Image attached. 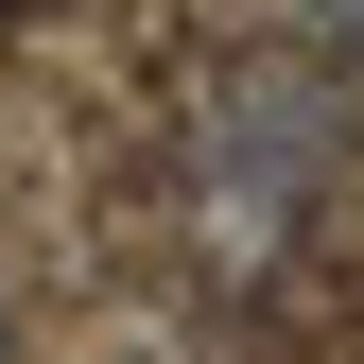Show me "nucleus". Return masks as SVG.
<instances>
[{
    "label": "nucleus",
    "mask_w": 364,
    "mask_h": 364,
    "mask_svg": "<svg viewBox=\"0 0 364 364\" xmlns=\"http://www.w3.org/2000/svg\"><path fill=\"white\" fill-rule=\"evenodd\" d=\"M191 173L260 208H330L364 173V70L330 35H243V53L191 70Z\"/></svg>",
    "instance_id": "f257e3e1"
},
{
    "label": "nucleus",
    "mask_w": 364,
    "mask_h": 364,
    "mask_svg": "<svg viewBox=\"0 0 364 364\" xmlns=\"http://www.w3.org/2000/svg\"><path fill=\"white\" fill-rule=\"evenodd\" d=\"M0 364H18V295H0Z\"/></svg>",
    "instance_id": "7ed1b4c3"
},
{
    "label": "nucleus",
    "mask_w": 364,
    "mask_h": 364,
    "mask_svg": "<svg viewBox=\"0 0 364 364\" xmlns=\"http://www.w3.org/2000/svg\"><path fill=\"white\" fill-rule=\"evenodd\" d=\"M312 35H330V53H347V70H364V0H312Z\"/></svg>",
    "instance_id": "f03ea898"
}]
</instances>
